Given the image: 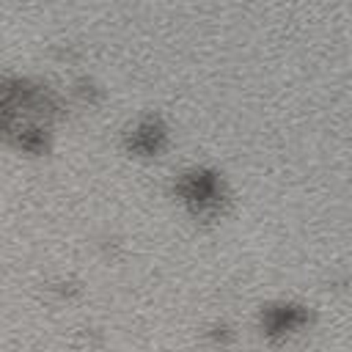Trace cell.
<instances>
[{"label": "cell", "instance_id": "obj_1", "mask_svg": "<svg viewBox=\"0 0 352 352\" xmlns=\"http://www.w3.org/2000/svg\"><path fill=\"white\" fill-rule=\"evenodd\" d=\"M217 176L212 170H192L179 182V192L198 209L217 204Z\"/></svg>", "mask_w": 352, "mask_h": 352}, {"label": "cell", "instance_id": "obj_2", "mask_svg": "<svg viewBox=\"0 0 352 352\" xmlns=\"http://www.w3.org/2000/svg\"><path fill=\"white\" fill-rule=\"evenodd\" d=\"M308 319V314L300 308V305H275V308H267L261 322H264V330L270 336H278V333H286V330H294L297 324H302Z\"/></svg>", "mask_w": 352, "mask_h": 352}, {"label": "cell", "instance_id": "obj_3", "mask_svg": "<svg viewBox=\"0 0 352 352\" xmlns=\"http://www.w3.org/2000/svg\"><path fill=\"white\" fill-rule=\"evenodd\" d=\"M129 148L140 151V154H154L162 148L165 143V126L157 121V118H146L132 135H129Z\"/></svg>", "mask_w": 352, "mask_h": 352}]
</instances>
